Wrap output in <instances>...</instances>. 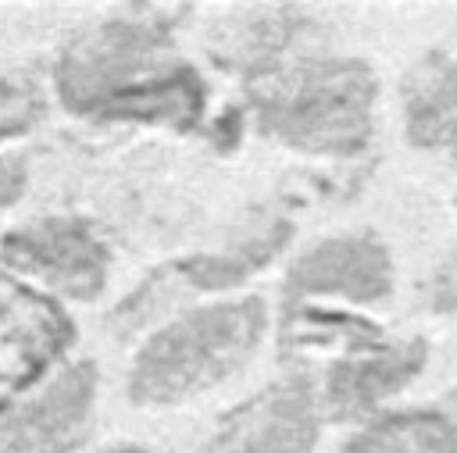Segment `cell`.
Listing matches in <instances>:
<instances>
[{
    "instance_id": "cell-1",
    "label": "cell",
    "mask_w": 457,
    "mask_h": 453,
    "mask_svg": "<svg viewBox=\"0 0 457 453\" xmlns=\"http://www.w3.org/2000/svg\"><path fill=\"white\" fill-rule=\"evenodd\" d=\"M57 96L93 121H161L189 128L204 111V82L175 57L161 14L104 18L75 32L54 68Z\"/></svg>"
},
{
    "instance_id": "cell-2",
    "label": "cell",
    "mask_w": 457,
    "mask_h": 453,
    "mask_svg": "<svg viewBox=\"0 0 457 453\" xmlns=\"http://www.w3.org/2000/svg\"><path fill=\"white\" fill-rule=\"evenodd\" d=\"M264 325L268 310L257 296L179 314L139 346L129 371V396L146 407H168L200 396L253 357Z\"/></svg>"
},
{
    "instance_id": "cell-3",
    "label": "cell",
    "mask_w": 457,
    "mask_h": 453,
    "mask_svg": "<svg viewBox=\"0 0 457 453\" xmlns=\"http://www.w3.org/2000/svg\"><path fill=\"white\" fill-rule=\"evenodd\" d=\"M375 75L353 57L303 61L261 96V125L303 153H357L371 139Z\"/></svg>"
},
{
    "instance_id": "cell-4",
    "label": "cell",
    "mask_w": 457,
    "mask_h": 453,
    "mask_svg": "<svg viewBox=\"0 0 457 453\" xmlns=\"http://www.w3.org/2000/svg\"><path fill=\"white\" fill-rule=\"evenodd\" d=\"M107 264L104 239L82 218H36L0 239V268L50 300H96Z\"/></svg>"
},
{
    "instance_id": "cell-5",
    "label": "cell",
    "mask_w": 457,
    "mask_h": 453,
    "mask_svg": "<svg viewBox=\"0 0 457 453\" xmlns=\"http://www.w3.org/2000/svg\"><path fill=\"white\" fill-rule=\"evenodd\" d=\"M75 342L68 310L25 285L0 289V417Z\"/></svg>"
},
{
    "instance_id": "cell-6",
    "label": "cell",
    "mask_w": 457,
    "mask_h": 453,
    "mask_svg": "<svg viewBox=\"0 0 457 453\" xmlns=\"http://www.w3.org/2000/svg\"><path fill=\"white\" fill-rule=\"evenodd\" d=\"M314 442L318 407L307 382H275L221 417L214 453H311Z\"/></svg>"
},
{
    "instance_id": "cell-7",
    "label": "cell",
    "mask_w": 457,
    "mask_h": 453,
    "mask_svg": "<svg viewBox=\"0 0 457 453\" xmlns=\"http://www.w3.org/2000/svg\"><path fill=\"white\" fill-rule=\"evenodd\" d=\"M393 289L389 250L375 235H332L314 243L286 275V292L296 296H343L375 303Z\"/></svg>"
},
{
    "instance_id": "cell-8",
    "label": "cell",
    "mask_w": 457,
    "mask_h": 453,
    "mask_svg": "<svg viewBox=\"0 0 457 453\" xmlns=\"http://www.w3.org/2000/svg\"><path fill=\"white\" fill-rule=\"evenodd\" d=\"M96 399V367L79 360L0 417V453H64Z\"/></svg>"
},
{
    "instance_id": "cell-9",
    "label": "cell",
    "mask_w": 457,
    "mask_h": 453,
    "mask_svg": "<svg viewBox=\"0 0 457 453\" xmlns=\"http://www.w3.org/2000/svg\"><path fill=\"white\" fill-rule=\"evenodd\" d=\"M425 364L421 342H382L339 360L325 378V410L336 421L364 417L386 396L400 392Z\"/></svg>"
},
{
    "instance_id": "cell-10",
    "label": "cell",
    "mask_w": 457,
    "mask_h": 453,
    "mask_svg": "<svg viewBox=\"0 0 457 453\" xmlns=\"http://www.w3.org/2000/svg\"><path fill=\"white\" fill-rule=\"evenodd\" d=\"M403 114L411 143L443 146L457 157V54H436L411 75Z\"/></svg>"
},
{
    "instance_id": "cell-11",
    "label": "cell",
    "mask_w": 457,
    "mask_h": 453,
    "mask_svg": "<svg viewBox=\"0 0 457 453\" xmlns=\"http://www.w3.org/2000/svg\"><path fill=\"white\" fill-rule=\"evenodd\" d=\"M343 453H457V396L446 407L389 414L357 432Z\"/></svg>"
},
{
    "instance_id": "cell-12",
    "label": "cell",
    "mask_w": 457,
    "mask_h": 453,
    "mask_svg": "<svg viewBox=\"0 0 457 453\" xmlns=\"http://www.w3.org/2000/svg\"><path fill=\"white\" fill-rule=\"evenodd\" d=\"M46 114V96L29 71H0V139L36 128Z\"/></svg>"
},
{
    "instance_id": "cell-13",
    "label": "cell",
    "mask_w": 457,
    "mask_h": 453,
    "mask_svg": "<svg viewBox=\"0 0 457 453\" xmlns=\"http://www.w3.org/2000/svg\"><path fill=\"white\" fill-rule=\"evenodd\" d=\"M428 303L436 310H446V314H457V253L446 257L436 275L428 278Z\"/></svg>"
},
{
    "instance_id": "cell-14",
    "label": "cell",
    "mask_w": 457,
    "mask_h": 453,
    "mask_svg": "<svg viewBox=\"0 0 457 453\" xmlns=\"http://www.w3.org/2000/svg\"><path fill=\"white\" fill-rule=\"evenodd\" d=\"M29 185V168L25 157H0V210H7L11 203L21 200Z\"/></svg>"
},
{
    "instance_id": "cell-15",
    "label": "cell",
    "mask_w": 457,
    "mask_h": 453,
    "mask_svg": "<svg viewBox=\"0 0 457 453\" xmlns=\"http://www.w3.org/2000/svg\"><path fill=\"white\" fill-rule=\"evenodd\" d=\"M107 453H146V449H139V446H114V449H107Z\"/></svg>"
}]
</instances>
